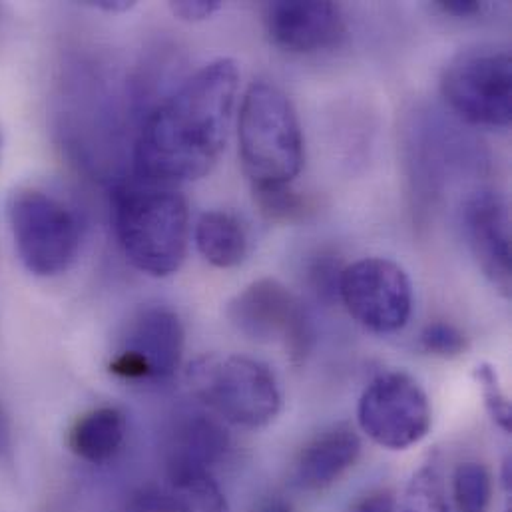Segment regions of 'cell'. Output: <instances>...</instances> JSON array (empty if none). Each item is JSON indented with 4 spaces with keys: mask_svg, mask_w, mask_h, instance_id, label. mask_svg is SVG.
<instances>
[{
    "mask_svg": "<svg viewBox=\"0 0 512 512\" xmlns=\"http://www.w3.org/2000/svg\"><path fill=\"white\" fill-rule=\"evenodd\" d=\"M238 88V62L216 58L158 104L136 138L138 180L172 186L208 176L226 148Z\"/></svg>",
    "mask_w": 512,
    "mask_h": 512,
    "instance_id": "obj_1",
    "label": "cell"
},
{
    "mask_svg": "<svg viewBox=\"0 0 512 512\" xmlns=\"http://www.w3.org/2000/svg\"><path fill=\"white\" fill-rule=\"evenodd\" d=\"M112 226L126 259L142 273L168 277L188 252L190 212L170 186L144 180L122 184L112 194Z\"/></svg>",
    "mask_w": 512,
    "mask_h": 512,
    "instance_id": "obj_2",
    "label": "cell"
},
{
    "mask_svg": "<svg viewBox=\"0 0 512 512\" xmlns=\"http://www.w3.org/2000/svg\"><path fill=\"white\" fill-rule=\"evenodd\" d=\"M240 160L252 188L291 184L305 160L303 132L291 100L269 82H254L240 106Z\"/></svg>",
    "mask_w": 512,
    "mask_h": 512,
    "instance_id": "obj_3",
    "label": "cell"
},
{
    "mask_svg": "<svg viewBox=\"0 0 512 512\" xmlns=\"http://www.w3.org/2000/svg\"><path fill=\"white\" fill-rule=\"evenodd\" d=\"M186 381L194 397L236 427H267L281 411L275 373L252 357L202 355L188 367Z\"/></svg>",
    "mask_w": 512,
    "mask_h": 512,
    "instance_id": "obj_4",
    "label": "cell"
},
{
    "mask_svg": "<svg viewBox=\"0 0 512 512\" xmlns=\"http://www.w3.org/2000/svg\"><path fill=\"white\" fill-rule=\"evenodd\" d=\"M6 222L16 256L36 277H56L72 267L80 250L78 216L62 200L38 188H16L6 200Z\"/></svg>",
    "mask_w": 512,
    "mask_h": 512,
    "instance_id": "obj_5",
    "label": "cell"
},
{
    "mask_svg": "<svg viewBox=\"0 0 512 512\" xmlns=\"http://www.w3.org/2000/svg\"><path fill=\"white\" fill-rule=\"evenodd\" d=\"M441 94L451 110L473 126L491 130L511 126V52L497 46L459 52L443 70Z\"/></svg>",
    "mask_w": 512,
    "mask_h": 512,
    "instance_id": "obj_6",
    "label": "cell"
},
{
    "mask_svg": "<svg viewBox=\"0 0 512 512\" xmlns=\"http://www.w3.org/2000/svg\"><path fill=\"white\" fill-rule=\"evenodd\" d=\"M357 421L375 445L405 451L429 435L433 409L417 379L403 371H389L365 387L357 405Z\"/></svg>",
    "mask_w": 512,
    "mask_h": 512,
    "instance_id": "obj_7",
    "label": "cell"
},
{
    "mask_svg": "<svg viewBox=\"0 0 512 512\" xmlns=\"http://www.w3.org/2000/svg\"><path fill=\"white\" fill-rule=\"evenodd\" d=\"M230 323L257 343H281L293 363L313 345V325L299 297L279 279L261 277L244 287L226 309Z\"/></svg>",
    "mask_w": 512,
    "mask_h": 512,
    "instance_id": "obj_8",
    "label": "cell"
},
{
    "mask_svg": "<svg viewBox=\"0 0 512 512\" xmlns=\"http://www.w3.org/2000/svg\"><path fill=\"white\" fill-rule=\"evenodd\" d=\"M186 329L166 305H148L126 323L110 359V373L134 383L168 381L180 367Z\"/></svg>",
    "mask_w": 512,
    "mask_h": 512,
    "instance_id": "obj_9",
    "label": "cell"
},
{
    "mask_svg": "<svg viewBox=\"0 0 512 512\" xmlns=\"http://www.w3.org/2000/svg\"><path fill=\"white\" fill-rule=\"evenodd\" d=\"M337 297L357 323L379 335L401 331L413 311L411 279L387 257H365L343 267Z\"/></svg>",
    "mask_w": 512,
    "mask_h": 512,
    "instance_id": "obj_10",
    "label": "cell"
},
{
    "mask_svg": "<svg viewBox=\"0 0 512 512\" xmlns=\"http://www.w3.org/2000/svg\"><path fill=\"white\" fill-rule=\"evenodd\" d=\"M465 234L471 252L491 285L511 295V212L507 200L495 190H479L463 206Z\"/></svg>",
    "mask_w": 512,
    "mask_h": 512,
    "instance_id": "obj_11",
    "label": "cell"
},
{
    "mask_svg": "<svg viewBox=\"0 0 512 512\" xmlns=\"http://www.w3.org/2000/svg\"><path fill=\"white\" fill-rule=\"evenodd\" d=\"M269 40L291 54H315L339 44L345 18L337 4L327 0H277L263 8Z\"/></svg>",
    "mask_w": 512,
    "mask_h": 512,
    "instance_id": "obj_12",
    "label": "cell"
},
{
    "mask_svg": "<svg viewBox=\"0 0 512 512\" xmlns=\"http://www.w3.org/2000/svg\"><path fill=\"white\" fill-rule=\"evenodd\" d=\"M359 455L361 437L357 431L347 423L333 425L301 447L293 461L291 483L307 493L325 491L357 463Z\"/></svg>",
    "mask_w": 512,
    "mask_h": 512,
    "instance_id": "obj_13",
    "label": "cell"
},
{
    "mask_svg": "<svg viewBox=\"0 0 512 512\" xmlns=\"http://www.w3.org/2000/svg\"><path fill=\"white\" fill-rule=\"evenodd\" d=\"M232 437L212 415L186 413L176 419L168 445L166 467H192L212 471L228 457Z\"/></svg>",
    "mask_w": 512,
    "mask_h": 512,
    "instance_id": "obj_14",
    "label": "cell"
},
{
    "mask_svg": "<svg viewBox=\"0 0 512 512\" xmlns=\"http://www.w3.org/2000/svg\"><path fill=\"white\" fill-rule=\"evenodd\" d=\"M126 431V417L120 409H90L82 413L70 427L68 447L78 459L90 465H104L122 451Z\"/></svg>",
    "mask_w": 512,
    "mask_h": 512,
    "instance_id": "obj_15",
    "label": "cell"
},
{
    "mask_svg": "<svg viewBox=\"0 0 512 512\" xmlns=\"http://www.w3.org/2000/svg\"><path fill=\"white\" fill-rule=\"evenodd\" d=\"M194 240L202 257L218 269L238 267L248 256L244 224L224 210L202 214L194 230Z\"/></svg>",
    "mask_w": 512,
    "mask_h": 512,
    "instance_id": "obj_16",
    "label": "cell"
},
{
    "mask_svg": "<svg viewBox=\"0 0 512 512\" xmlns=\"http://www.w3.org/2000/svg\"><path fill=\"white\" fill-rule=\"evenodd\" d=\"M172 512H230L228 499L212 471L166 467L164 483Z\"/></svg>",
    "mask_w": 512,
    "mask_h": 512,
    "instance_id": "obj_17",
    "label": "cell"
},
{
    "mask_svg": "<svg viewBox=\"0 0 512 512\" xmlns=\"http://www.w3.org/2000/svg\"><path fill=\"white\" fill-rule=\"evenodd\" d=\"M457 512H487L493 501V475L479 461H465L453 475Z\"/></svg>",
    "mask_w": 512,
    "mask_h": 512,
    "instance_id": "obj_18",
    "label": "cell"
},
{
    "mask_svg": "<svg viewBox=\"0 0 512 512\" xmlns=\"http://www.w3.org/2000/svg\"><path fill=\"white\" fill-rule=\"evenodd\" d=\"M399 512H453L437 465L421 467L409 481Z\"/></svg>",
    "mask_w": 512,
    "mask_h": 512,
    "instance_id": "obj_19",
    "label": "cell"
},
{
    "mask_svg": "<svg viewBox=\"0 0 512 512\" xmlns=\"http://www.w3.org/2000/svg\"><path fill=\"white\" fill-rule=\"evenodd\" d=\"M254 190V200L259 212L275 224H291L301 218L311 210L309 200L295 192L291 184L283 186H267V188H252Z\"/></svg>",
    "mask_w": 512,
    "mask_h": 512,
    "instance_id": "obj_20",
    "label": "cell"
},
{
    "mask_svg": "<svg viewBox=\"0 0 512 512\" xmlns=\"http://www.w3.org/2000/svg\"><path fill=\"white\" fill-rule=\"evenodd\" d=\"M419 347L439 359H457L469 349L465 333L449 321H433L419 335Z\"/></svg>",
    "mask_w": 512,
    "mask_h": 512,
    "instance_id": "obj_21",
    "label": "cell"
},
{
    "mask_svg": "<svg viewBox=\"0 0 512 512\" xmlns=\"http://www.w3.org/2000/svg\"><path fill=\"white\" fill-rule=\"evenodd\" d=\"M475 381L481 387L485 407L491 415V419L505 431L512 433V409L511 401L501 385L499 373L491 363H481L475 367Z\"/></svg>",
    "mask_w": 512,
    "mask_h": 512,
    "instance_id": "obj_22",
    "label": "cell"
},
{
    "mask_svg": "<svg viewBox=\"0 0 512 512\" xmlns=\"http://www.w3.org/2000/svg\"><path fill=\"white\" fill-rule=\"evenodd\" d=\"M126 512H172L170 495L164 485H142L130 495Z\"/></svg>",
    "mask_w": 512,
    "mask_h": 512,
    "instance_id": "obj_23",
    "label": "cell"
},
{
    "mask_svg": "<svg viewBox=\"0 0 512 512\" xmlns=\"http://www.w3.org/2000/svg\"><path fill=\"white\" fill-rule=\"evenodd\" d=\"M222 8L220 0H178L170 2V10L184 22H202Z\"/></svg>",
    "mask_w": 512,
    "mask_h": 512,
    "instance_id": "obj_24",
    "label": "cell"
},
{
    "mask_svg": "<svg viewBox=\"0 0 512 512\" xmlns=\"http://www.w3.org/2000/svg\"><path fill=\"white\" fill-rule=\"evenodd\" d=\"M349 512H397V499L387 489L373 491L361 497Z\"/></svg>",
    "mask_w": 512,
    "mask_h": 512,
    "instance_id": "obj_25",
    "label": "cell"
},
{
    "mask_svg": "<svg viewBox=\"0 0 512 512\" xmlns=\"http://www.w3.org/2000/svg\"><path fill=\"white\" fill-rule=\"evenodd\" d=\"M437 8L443 10L445 14L457 16V18H473V16H481L485 10H489V4L479 2V0H439Z\"/></svg>",
    "mask_w": 512,
    "mask_h": 512,
    "instance_id": "obj_26",
    "label": "cell"
},
{
    "mask_svg": "<svg viewBox=\"0 0 512 512\" xmlns=\"http://www.w3.org/2000/svg\"><path fill=\"white\" fill-rule=\"evenodd\" d=\"M86 6L106 12V14H124L128 10H132L136 6V2L130 0H90L86 2Z\"/></svg>",
    "mask_w": 512,
    "mask_h": 512,
    "instance_id": "obj_27",
    "label": "cell"
},
{
    "mask_svg": "<svg viewBox=\"0 0 512 512\" xmlns=\"http://www.w3.org/2000/svg\"><path fill=\"white\" fill-rule=\"evenodd\" d=\"M257 512H293L291 509V505L289 503H285V501H281V499H271V501H267V503H263Z\"/></svg>",
    "mask_w": 512,
    "mask_h": 512,
    "instance_id": "obj_28",
    "label": "cell"
},
{
    "mask_svg": "<svg viewBox=\"0 0 512 512\" xmlns=\"http://www.w3.org/2000/svg\"><path fill=\"white\" fill-rule=\"evenodd\" d=\"M503 485H505V489H507V491H511V485H512L511 459H507V461H505V463H503Z\"/></svg>",
    "mask_w": 512,
    "mask_h": 512,
    "instance_id": "obj_29",
    "label": "cell"
},
{
    "mask_svg": "<svg viewBox=\"0 0 512 512\" xmlns=\"http://www.w3.org/2000/svg\"><path fill=\"white\" fill-rule=\"evenodd\" d=\"M0 435H2V423H0Z\"/></svg>",
    "mask_w": 512,
    "mask_h": 512,
    "instance_id": "obj_30",
    "label": "cell"
}]
</instances>
